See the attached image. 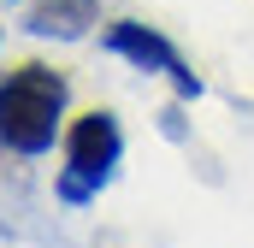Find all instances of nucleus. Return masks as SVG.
Returning <instances> with one entry per match:
<instances>
[{"label": "nucleus", "instance_id": "1", "mask_svg": "<svg viewBox=\"0 0 254 248\" xmlns=\"http://www.w3.org/2000/svg\"><path fill=\"white\" fill-rule=\"evenodd\" d=\"M65 136V77L30 60L0 77V148L18 160H42Z\"/></svg>", "mask_w": 254, "mask_h": 248}, {"label": "nucleus", "instance_id": "2", "mask_svg": "<svg viewBox=\"0 0 254 248\" xmlns=\"http://www.w3.org/2000/svg\"><path fill=\"white\" fill-rule=\"evenodd\" d=\"M119 160H125L119 119H113L107 107H95V113H77V119L65 124V172H60V184H54V195H60L65 207H83V201H95L101 189L113 184Z\"/></svg>", "mask_w": 254, "mask_h": 248}, {"label": "nucleus", "instance_id": "3", "mask_svg": "<svg viewBox=\"0 0 254 248\" xmlns=\"http://www.w3.org/2000/svg\"><path fill=\"white\" fill-rule=\"evenodd\" d=\"M101 42H107V54H119V60L142 65V71H166V77H172V89H178L184 101H201V77L184 65V54H178L160 30H148V24H136V18H119Z\"/></svg>", "mask_w": 254, "mask_h": 248}, {"label": "nucleus", "instance_id": "4", "mask_svg": "<svg viewBox=\"0 0 254 248\" xmlns=\"http://www.w3.org/2000/svg\"><path fill=\"white\" fill-rule=\"evenodd\" d=\"M95 24V0H42L36 12H30V30L36 36H83Z\"/></svg>", "mask_w": 254, "mask_h": 248}]
</instances>
